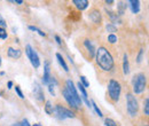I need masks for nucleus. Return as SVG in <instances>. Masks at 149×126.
<instances>
[{"instance_id": "f257e3e1", "label": "nucleus", "mask_w": 149, "mask_h": 126, "mask_svg": "<svg viewBox=\"0 0 149 126\" xmlns=\"http://www.w3.org/2000/svg\"><path fill=\"white\" fill-rule=\"evenodd\" d=\"M95 60L96 64L103 71H110L114 68V59L105 47H99V49H96Z\"/></svg>"}, {"instance_id": "f03ea898", "label": "nucleus", "mask_w": 149, "mask_h": 126, "mask_svg": "<svg viewBox=\"0 0 149 126\" xmlns=\"http://www.w3.org/2000/svg\"><path fill=\"white\" fill-rule=\"evenodd\" d=\"M121 93H122V86L119 81L115 80V79H110L108 82V94L109 98L111 99V101L117 102L121 98Z\"/></svg>"}, {"instance_id": "7ed1b4c3", "label": "nucleus", "mask_w": 149, "mask_h": 126, "mask_svg": "<svg viewBox=\"0 0 149 126\" xmlns=\"http://www.w3.org/2000/svg\"><path fill=\"white\" fill-rule=\"evenodd\" d=\"M132 85H133V92L135 94H140L146 90V85H147V78L143 73H139L136 76L133 77L132 80Z\"/></svg>"}, {"instance_id": "20e7f679", "label": "nucleus", "mask_w": 149, "mask_h": 126, "mask_svg": "<svg viewBox=\"0 0 149 126\" xmlns=\"http://www.w3.org/2000/svg\"><path fill=\"white\" fill-rule=\"evenodd\" d=\"M66 90L68 91V93L70 94V96L72 98V100L75 101V103L77 104V107H78V109H79V108L81 107L83 101H81V99H80V96H79V94H78V92H77V90H76V87H75V84H74L72 80L68 79V80L66 81Z\"/></svg>"}, {"instance_id": "39448f33", "label": "nucleus", "mask_w": 149, "mask_h": 126, "mask_svg": "<svg viewBox=\"0 0 149 126\" xmlns=\"http://www.w3.org/2000/svg\"><path fill=\"white\" fill-rule=\"evenodd\" d=\"M126 108H127V112L131 117H135L138 115L139 104H138L135 96H133V94H131V93L126 94Z\"/></svg>"}, {"instance_id": "423d86ee", "label": "nucleus", "mask_w": 149, "mask_h": 126, "mask_svg": "<svg viewBox=\"0 0 149 126\" xmlns=\"http://www.w3.org/2000/svg\"><path fill=\"white\" fill-rule=\"evenodd\" d=\"M53 113H54L55 117H56L58 119H60V120H63V119H67V118H74V117H75V113H74L71 110L62 107L61 104L54 106Z\"/></svg>"}, {"instance_id": "0eeeda50", "label": "nucleus", "mask_w": 149, "mask_h": 126, "mask_svg": "<svg viewBox=\"0 0 149 126\" xmlns=\"http://www.w3.org/2000/svg\"><path fill=\"white\" fill-rule=\"evenodd\" d=\"M25 52H26V55L31 62V64L33 65V68H39L40 67V60H39V56L37 54V52L32 48L31 45H26L25 46Z\"/></svg>"}, {"instance_id": "6e6552de", "label": "nucleus", "mask_w": 149, "mask_h": 126, "mask_svg": "<svg viewBox=\"0 0 149 126\" xmlns=\"http://www.w3.org/2000/svg\"><path fill=\"white\" fill-rule=\"evenodd\" d=\"M49 79H51V68H49V62L46 61L44 64V75H42V82L45 85H48Z\"/></svg>"}, {"instance_id": "1a4fd4ad", "label": "nucleus", "mask_w": 149, "mask_h": 126, "mask_svg": "<svg viewBox=\"0 0 149 126\" xmlns=\"http://www.w3.org/2000/svg\"><path fill=\"white\" fill-rule=\"evenodd\" d=\"M33 94H34V96L38 101H44V99H45L44 92H42V90H41V87L38 82H34V85H33Z\"/></svg>"}, {"instance_id": "9d476101", "label": "nucleus", "mask_w": 149, "mask_h": 126, "mask_svg": "<svg viewBox=\"0 0 149 126\" xmlns=\"http://www.w3.org/2000/svg\"><path fill=\"white\" fill-rule=\"evenodd\" d=\"M89 20L95 24H100L101 23V13L97 9H93L89 13Z\"/></svg>"}, {"instance_id": "9b49d317", "label": "nucleus", "mask_w": 149, "mask_h": 126, "mask_svg": "<svg viewBox=\"0 0 149 126\" xmlns=\"http://www.w3.org/2000/svg\"><path fill=\"white\" fill-rule=\"evenodd\" d=\"M84 46H85V47H86V49L88 51L89 56H91V57H95L96 49H95V47H94V45H93L92 41H91V40H88V39L84 40Z\"/></svg>"}, {"instance_id": "f8f14e48", "label": "nucleus", "mask_w": 149, "mask_h": 126, "mask_svg": "<svg viewBox=\"0 0 149 126\" xmlns=\"http://www.w3.org/2000/svg\"><path fill=\"white\" fill-rule=\"evenodd\" d=\"M77 87H78V91L80 92V94H81V96H83V100H84V102L87 104V107H91V101L88 100V98H87V92H86V90H85V87L80 84V81L77 84Z\"/></svg>"}, {"instance_id": "ddd939ff", "label": "nucleus", "mask_w": 149, "mask_h": 126, "mask_svg": "<svg viewBox=\"0 0 149 126\" xmlns=\"http://www.w3.org/2000/svg\"><path fill=\"white\" fill-rule=\"evenodd\" d=\"M7 54H8L9 57H12V59H14V60H19V59L22 56L21 49H16V48H13V47H9V48H8Z\"/></svg>"}, {"instance_id": "4468645a", "label": "nucleus", "mask_w": 149, "mask_h": 126, "mask_svg": "<svg viewBox=\"0 0 149 126\" xmlns=\"http://www.w3.org/2000/svg\"><path fill=\"white\" fill-rule=\"evenodd\" d=\"M131 11L133 14H138L140 12V1L139 0H130V1H127Z\"/></svg>"}, {"instance_id": "2eb2a0df", "label": "nucleus", "mask_w": 149, "mask_h": 126, "mask_svg": "<svg viewBox=\"0 0 149 126\" xmlns=\"http://www.w3.org/2000/svg\"><path fill=\"white\" fill-rule=\"evenodd\" d=\"M62 95H63V98H64V100L69 103V106L71 107V108H74V109H78V107H77V104L75 103V101L72 100V98L70 96V94L68 93V91L64 88L63 91H62Z\"/></svg>"}, {"instance_id": "dca6fc26", "label": "nucleus", "mask_w": 149, "mask_h": 126, "mask_svg": "<svg viewBox=\"0 0 149 126\" xmlns=\"http://www.w3.org/2000/svg\"><path fill=\"white\" fill-rule=\"evenodd\" d=\"M72 3L80 11H84V9H86L88 7V1H87V0H74Z\"/></svg>"}, {"instance_id": "f3484780", "label": "nucleus", "mask_w": 149, "mask_h": 126, "mask_svg": "<svg viewBox=\"0 0 149 126\" xmlns=\"http://www.w3.org/2000/svg\"><path fill=\"white\" fill-rule=\"evenodd\" d=\"M123 72H124V75L130 73V64H128V59H127L126 54L123 55Z\"/></svg>"}, {"instance_id": "a211bd4d", "label": "nucleus", "mask_w": 149, "mask_h": 126, "mask_svg": "<svg viewBox=\"0 0 149 126\" xmlns=\"http://www.w3.org/2000/svg\"><path fill=\"white\" fill-rule=\"evenodd\" d=\"M56 59H58V62L60 63V65L64 69V71H66V72H68V71H69V68H68V65H67V63H66L64 59L62 57V55H61L60 53H56Z\"/></svg>"}, {"instance_id": "6ab92c4d", "label": "nucleus", "mask_w": 149, "mask_h": 126, "mask_svg": "<svg viewBox=\"0 0 149 126\" xmlns=\"http://www.w3.org/2000/svg\"><path fill=\"white\" fill-rule=\"evenodd\" d=\"M53 110H54V107L52 106V102H51V101H46L45 111H46L48 115H53Z\"/></svg>"}, {"instance_id": "aec40b11", "label": "nucleus", "mask_w": 149, "mask_h": 126, "mask_svg": "<svg viewBox=\"0 0 149 126\" xmlns=\"http://www.w3.org/2000/svg\"><path fill=\"white\" fill-rule=\"evenodd\" d=\"M106 29H107L108 32H111L110 34H114L115 32H117V26H116L114 23H108V24L106 25Z\"/></svg>"}, {"instance_id": "412c9836", "label": "nucleus", "mask_w": 149, "mask_h": 126, "mask_svg": "<svg viewBox=\"0 0 149 126\" xmlns=\"http://www.w3.org/2000/svg\"><path fill=\"white\" fill-rule=\"evenodd\" d=\"M108 16H109L113 21L121 23V20H119V15H118V14H116V13H114V12H108Z\"/></svg>"}, {"instance_id": "4be33fe9", "label": "nucleus", "mask_w": 149, "mask_h": 126, "mask_svg": "<svg viewBox=\"0 0 149 126\" xmlns=\"http://www.w3.org/2000/svg\"><path fill=\"white\" fill-rule=\"evenodd\" d=\"M29 30H31V31H34V32H37L39 36H41V37H45L46 36V33L45 32H42L40 29H38L37 26H33V25H29Z\"/></svg>"}, {"instance_id": "5701e85b", "label": "nucleus", "mask_w": 149, "mask_h": 126, "mask_svg": "<svg viewBox=\"0 0 149 126\" xmlns=\"http://www.w3.org/2000/svg\"><path fill=\"white\" fill-rule=\"evenodd\" d=\"M143 111L146 116H149V99L146 98L144 102H143Z\"/></svg>"}, {"instance_id": "b1692460", "label": "nucleus", "mask_w": 149, "mask_h": 126, "mask_svg": "<svg viewBox=\"0 0 149 126\" xmlns=\"http://www.w3.org/2000/svg\"><path fill=\"white\" fill-rule=\"evenodd\" d=\"M91 104H92L91 107H93V108H94V110H95V112L99 115V117H102V116H103V115H102V112H101V110L99 109V107L96 106V103H95L94 101H91Z\"/></svg>"}, {"instance_id": "393cba45", "label": "nucleus", "mask_w": 149, "mask_h": 126, "mask_svg": "<svg viewBox=\"0 0 149 126\" xmlns=\"http://www.w3.org/2000/svg\"><path fill=\"white\" fill-rule=\"evenodd\" d=\"M125 8H126V5L124 3H119L118 4V15H123L125 12Z\"/></svg>"}, {"instance_id": "a878e982", "label": "nucleus", "mask_w": 149, "mask_h": 126, "mask_svg": "<svg viewBox=\"0 0 149 126\" xmlns=\"http://www.w3.org/2000/svg\"><path fill=\"white\" fill-rule=\"evenodd\" d=\"M80 81H81L80 84H81V85H83L85 88L89 86V82H88V80L86 79V77H85V76H80Z\"/></svg>"}, {"instance_id": "bb28decb", "label": "nucleus", "mask_w": 149, "mask_h": 126, "mask_svg": "<svg viewBox=\"0 0 149 126\" xmlns=\"http://www.w3.org/2000/svg\"><path fill=\"white\" fill-rule=\"evenodd\" d=\"M8 38V34H7V32H6V30L4 29V28H0V39H7Z\"/></svg>"}, {"instance_id": "cd10ccee", "label": "nucleus", "mask_w": 149, "mask_h": 126, "mask_svg": "<svg viewBox=\"0 0 149 126\" xmlns=\"http://www.w3.org/2000/svg\"><path fill=\"white\" fill-rule=\"evenodd\" d=\"M105 123H106V126H117L116 121H115V120H113L111 118H106Z\"/></svg>"}, {"instance_id": "c85d7f7f", "label": "nucleus", "mask_w": 149, "mask_h": 126, "mask_svg": "<svg viewBox=\"0 0 149 126\" xmlns=\"http://www.w3.org/2000/svg\"><path fill=\"white\" fill-rule=\"evenodd\" d=\"M108 41L110 44H116L117 43V36L115 34H109L108 36Z\"/></svg>"}, {"instance_id": "c756f323", "label": "nucleus", "mask_w": 149, "mask_h": 126, "mask_svg": "<svg viewBox=\"0 0 149 126\" xmlns=\"http://www.w3.org/2000/svg\"><path fill=\"white\" fill-rule=\"evenodd\" d=\"M142 57H143V49H140L139 55H138V57H136V62H138V63H141V62H142Z\"/></svg>"}, {"instance_id": "7c9ffc66", "label": "nucleus", "mask_w": 149, "mask_h": 126, "mask_svg": "<svg viewBox=\"0 0 149 126\" xmlns=\"http://www.w3.org/2000/svg\"><path fill=\"white\" fill-rule=\"evenodd\" d=\"M15 92H16V94H17L21 99H24V95H23V93H22V91H21V88H20L19 86H15Z\"/></svg>"}, {"instance_id": "2f4dec72", "label": "nucleus", "mask_w": 149, "mask_h": 126, "mask_svg": "<svg viewBox=\"0 0 149 126\" xmlns=\"http://www.w3.org/2000/svg\"><path fill=\"white\" fill-rule=\"evenodd\" d=\"M7 26V23H6V21L4 20V17L1 16V14H0V28H6Z\"/></svg>"}, {"instance_id": "473e14b6", "label": "nucleus", "mask_w": 149, "mask_h": 126, "mask_svg": "<svg viewBox=\"0 0 149 126\" xmlns=\"http://www.w3.org/2000/svg\"><path fill=\"white\" fill-rule=\"evenodd\" d=\"M55 40H56V43H58L59 45H62V41H61V38H60L59 36H55Z\"/></svg>"}, {"instance_id": "72a5a7b5", "label": "nucleus", "mask_w": 149, "mask_h": 126, "mask_svg": "<svg viewBox=\"0 0 149 126\" xmlns=\"http://www.w3.org/2000/svg\"><path fill=\"white\" fill-rule=\"evenodd\" d=\"M14 3H15V4H19V5H22V4H23L22 0H14Z\"/></svg>"}, {"instance_id": "f704fd0d", "label": "nucleus", "mask_w": 149, "mask_h": 126, "mask_svg": "<svg viewBox=\"0 0 149 126\" xmlns=\"http://www.w3.org/2000/svg\"><path fill=\"white\" fill-rule=\"evenodd\" d=\"M7 86H8V88H12V87H13V81H8Z\"/></svg>"}, {"instance_id": "c9c22d12", "label": "nucleus", "mask_w": 149, "mask_h": 126, "mask_svg": "<svg viewBox=\"0 0 149 126\" xmlns=\"http://www.w3.org/2000/svg\"><path fill=\"white\" fill-rule=\"evenodd\" d=\"M106 4H107V5H111V4H114V1H113V0H107Z\"/></svg>"}, {"instance_id": "e433bc0d", "label": "nucleus", "mask_w": 149, "mask_h": 126, "mask_svg": "<svg viewBox=\"0 0 149 126\" xmlns=\"http://www.w3.org/2000/svg\"><path fill=\"white\" fill-rule=\"evenodd\" d=\"M13 126H22V124H21V123H16V124H14Z\"/></svg>"}, {"instance_id": "4c0bfd02", "label": "nucleus", "mask_w": 149, "mask_h": 126, "mask_svg": "<svg viewBox=\"0 0 149 126\" xmlns=\"http://www.w3.org/2000/svg\"><path fill=\"white\" fill-rule=\"evenodd\" d=\"M33 126H41V125H40V124H34Z\"/></svg>"}, {"instance_id": "58836bf2", "label": "nucleus", "mask_w": 149, "mask_h": 126, "mask_svg": "<svg viewBox=\"0 0 149 126\" xmlns=\"http://www.w3.org/2000/svg\"><path fill=\"white\" fill-rule=\"evenodd\" d=\"M0 67H1V57H0Z\"/></svg>"}, {"instance_id": "ea45409f", "label": "nucleus", "mask_w": 149, "mask_h": 126, "mask_svg": "<svg viewBox=\"0 0 149 126\" xmlns=\"http://www.w3.org/2000/svg\"><path fill=\"white\" fill-rule=\"evenodd\" d=\"M143 126H148V125H143Z\"/></svg>"}]
</instances>
